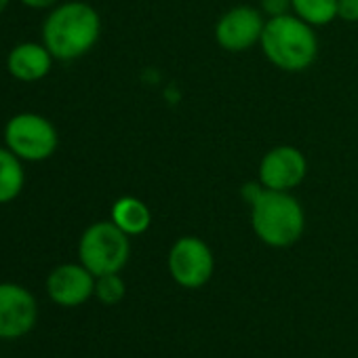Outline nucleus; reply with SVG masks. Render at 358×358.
<instances>
[{"label":"nucleus","mask_w":358,"mask_h":358,"mask_svg":"<svg viewBox=\"0 0 358 358\" xmlns=\"http://www.w3.org/2000/svg\"><path fill=\"white\" fill-rule=\"evenodd\" d=\"M101 36L99 13L83 0L53 7L43 24V43L59 62H74L87 55Z\"/></svg>","instance_id":"obj_1"},{"label":"nucleus","mask_w":358,"mask_h":358,"mask_svg":"<svg viewBox=\"0 0 358 358\" xmlns=\"http://www.w3.org/2000/svg\"><path fill=\"white\" fill-rule=\"evenodd\" d=\"M259 45L266 59L285 72H303L318 57V38L314 26L295 13L270 17L264 26Z\"/></svg>","instance_id":"obj_2"},{"label":"nucleus","mask_w":358,"mask_h":358,"mask_svg":"<svg viewBox=\"0 0 358 358\" xmlns=\"http://www.w3.org/2000/svg\"><path fill=\"white\" fill-rule=\"evenodd\" d=\"M251 228L264 245L287 249L301 238L306 230V213L291 192L264 188L251 203Z\"/></svg>","instance_id":"obj_3"},{"label":"nucleus","mask_w":358,"mask_h":358,"mask_svg":"<svg viewBox=\"0 0 358 358\" xmlns=\"http://www.w3.org/2000/svg\"><path fill=\"white\" fill-rule=\"evenodd\" d=\"M129 257V236L112 220L91 224L78 241V262L95 276L120 272Z\"/></svg>","instance_id":"obj_4"},{"label":"nucleus","mask_w":358,"mask_h":358,"mask_svg":"<svg viewBox=\"0 0 358 358\" xmlns=\"http://www.w3.org/2000/svg\"><path fill=\"white\" fill-rule=\"evenodd\" d=\"M5 145L28 162H41L55 154L59 135L55 124L36 112L15 114L5 124Z\"/></svg>","instance_id":"obj_5"},{"label":"nucleus","mask_w":358,"mask_h":358,"mask_svg":"<svg viewBox=\"0 0 358 358\" xmlns=\"http://www.w3.org/2000/svg\"><path fill=\"white\" fill-rule=\"evenodd\" d=\"M171 278L184 289L205 287L215 270V257L211 247L199 236H179L166 257Z\"/></svg>","instance_id":"obj_6"},{"label":"nucleus","mask_w":358,"mask_h":358,"mask_svg":"<svg viewBox=\"0 0 358 358\" xmlns=\"http://www.w3.org/2000/svg\"><path fill=\"white\" fill-rule=\"evenodd\" d=\"M308 175L306 154L295 145H276L259 162V184L268 190L291 192Z\"/></svg>","instance_id":"obj_7"},{"label":"nucleus","mask_w":358,"mask_h":358,"mask_svg":"<svg viewBox=\"0 0 358 358\" xmlns=\"http://www.w3.org/2000/svg\"><path fill=\"white\" fill-rule=\"evenodd\" d=\"M38 320L36 297L22 285L0 282V339H22Z\"/></svg>","instance_id":"obj_8"},{"label":"nucleus","mask_w":358,"mask_h":358,"mask_svg":"<svg viewBox=\"0 0 358 358\" xmlns=\"http://www.w3.org/2000/svg\"><path fill=\"white\" fill-rule=\"evenodd\" d=\"M266 20L262 11L249 5H241L224 13L215 24V41L230 53L247 51L259 45Z\"/></svg>","instance_id":"obj_9"},{"label":"nucleus","mask_w":358,"mask_h":358,"mask_svg":"<svg viewBox=\"0 0 358 358\" xmlns=\"http://www.w3.org/2000/svg\"><path fill=\"white\" fill-rule=\"evenodd\" d=\"M47 293L53 303L62 308H76L95 297V274L80 262L62 264L47 276Z\"/></svg>","instance_id":"obj_10"},{"label":"nucleus","mask_w":358,"mask_h":358,"mask_svg":"<svg viewBox=\"0 0 358 358\" xmlns=\"http://www.w3.org/2000/svg\"><path fill=\"white\" fill-rule=\"evenodd\" d=\"M53 55L45 43H22L11 49L7 57V70L15 80L38 83L53 68Z\"/></svg>","instance_id":"obj_11"},{"label":"nucleus","mask_w":358,"mask_h":358,"mask_svg":"<svg viewBox=\"0 0 358 358\" xmlns=\"http://www.w3.org/2000/svg\"><path fill=\"white\" fill-rule=\"evenodd\" d=\"M112 222L127 236H139L152 226V211L143 201L135 196H122L112 205Z\"/></svg>","instance_id":"obj_12"},{"label":"nucleus","mask_w":358,"mask_h":358,"mask_svg":"<svg viewBox=\"0 0 358 358\" xmlns=\"http://www.w3.org/2000/svg\"><path fill=\"white\" fill-rule=\"evenodd\" d=\"M24 160L15 156L7 145L0 148V205L15 201L26 184Z\"/></svg>","instance_id":"obj_13"},{"label":"nucleus","mask_w":358,"mask_h":358,"mask_svg":"<svg viewBox=\"0 0 358 358\" xmlns=\"http://www.w3.org/2000/svg\"><path fill=\"white\" fill-rule=\"evenodd\" d=\"M291 9L310 26H329L337 20V0H291Z\"/></svg>","instance_id":"obj_14"},{"label":"nucleus","mask_w":358,"mask_h":358,"mask_svg":"<svg viewBox=\"0 0 358 358\" xmlns=\"http://www.w3.org/2000/svg\"><path fill=\"white\" fill-rule=\"evenodd\" d=\"M124 293H127V285L120 278V272L95 276V297L103 306H116V303H120L124 299Z\"/></svg>","instance_id":"obj_15"},{"label":"nucleus","mask_w":358,"mask_h":358,"mask_svg":"<svg viewBox=\"0 0 358 358\" xmlns=\"http://www.w3.org/2000/svg\"><path fill=\"white\" fill-rule=\"evenodd\" d=\"M337 20L358 24V0H337Z\"/></svg>","instance_id":"obj_16"},{"label":"nucleus","mask_w":358,"mask_h":358,"mask_svg":"<svg viewBox=\"0 0 358 358\" xmlns=\"http://www.w3.org/2000/svg\"><path fill=\"white\" fill-rule=\"evenodd\" d=\"M291 9V0H262V11L270 17L287 15Z\"/></svg>","instance_id":"obj_17"},{"label":"nucleus","mask_w":358,"mask_h":358,"mask_svg":"<svg viewBox=\"0 0 358 358\" xmlns=\"http://www.w3.org/2000/svg\"><path fill=\"white\" fill-rule=\"evenodd\" d=\"M20 3L30 9H53L59 5V0H20Z\"/></svg>","instance_id":"obj_18"},{"label":"nucleus","mask_w":358,"mask_h":358,"mask_svg":"<svg viewBox=\"0 0 358 358\" xmlns=\"http://www.w3.org/2000/svg\"><path fill=\"white\" fill-rule=\"evenodd\" d=\"M9 3H11V0H0V15H3V13L7 11Z\"/></svg>","instance_id":"obj_19"}]
</instances>
